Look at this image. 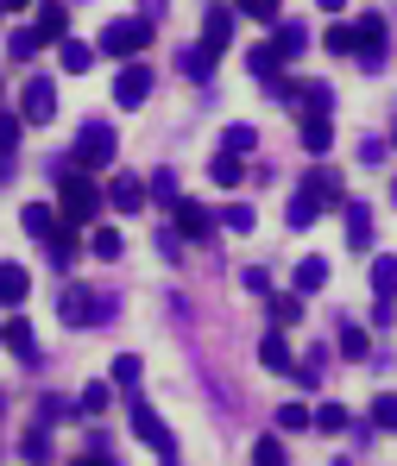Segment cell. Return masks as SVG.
Returning <instances> with one entry per match:
<instances>
[{
  "label": "cell",
  "instance_id": "41",
  "mask_svg": "<svg viewBox=\"0 0 397 466\" xmlns=\"http://www.w3.org/2000/svg\"><path fill=\"white\" fill-rule=\"evenodd\" d=\"M183 70H189L196 82H209V76H215V57H209L202 45H189V51H183Z\"/></svg>",
  "mask_w": 397,
  "mask_h": 466
},
{
  "label": "cell",
  "instance_id": "11",
  "mask_svg": "<svg viewBox=\"0 0 397 466\" xmlns=\"http://www.w3.org/2000/svg\"><path fill=\"white\" fill-rule=\"evenodd\" d=\"M146 202H152V196H146V177H114V183H107V208H114V215H139Z\"/></svg>",
  "mask_w": 397,
  "mask_h": 466
},
{
  "label": "cell",
  "instance_id": "27",
  "mask_svg": "<svg viewBox=\"0 0 397 466\" xmlns=\"http://www.w3.org/2000/svg\"><path fill=\"white\" fill-rule=\"evenodd\" d=\"M107 403H114V385H107V379L82 385V397H76V410H82V416H107Z\"/></svg>",
  "mask_w": 397,
  "mask_h": 466
},
{
  "label": "cell",
  "instance_id": "59",
  "mask_svg": "<svg viewBox=\"0 0 397 466\" xmlns=\"http://www.w3.org/2000/svg\"><path fill=\"white\" fill-rule=\"evenodd\" d=\"M0 410H6V397H0Z\"/></svg>",
  "mask_w": 397,
  "mask_h": 466
},
{
  "label": "cell",
  "instance_id": "42",
  "mask_svg": "<svg viewBox=\"0 0 397 466\" xmlns=\"http://www.w3.org/2000/svg\"><path fill=\"white\" fill-rule=\"evenodd\" d=\"M19 454H25V461H32V466H45V461H51V429H32Z\"/></svg>",
  "mask_w": 397,
  "mask_h": 466
},
{
  "label": "cell",
  "instance_id": "31",
  "mask_svg": "<svg viewBox=\"0 0 397 466\" xmlns=\"http://www.w3.org/2000/svg\"><path fill=\"white\" fill-rule=\"evenodd\" d=\"M57 64H64V70H88V64H95V45H76V38H64V45H57Z\"/></svg>",
  "mask_w": 397,
  "mask_h": 466
},
{
  "label": "cell",
  "instance_id": "23",
  "mask_svg": "<svg viewBox=\"0 0 397 466\" xmlns=\"http://www.w3.org/2000/svg\"><path fill=\"white\" fill-rule=\"evenodd\" d=\"M334 347H341V353H347V360H366V353H372V340H366V328H360V321H353V315H347V321H341V334H334Z\"/></svg>",
  "mask_w": 397,
  "mask_h": 466
},
{
  "label": "cell",
  "instance_id": "4",
  "mask_svg": "<svg viewBox=\"0 0 397 466\" xmlns=\"http://www.w3.org/2000/svg\"><path fill=\"white\" fill-rule=\"evenodd\" d=\"M133 435H139V441H146L158 461H177V435L164 429V416L146 403V397H139V390H133Z\"/></svg>",
  "mask_w": 397,
  "mask_h": 466
},
{
  "label": "cell",
  "instance_id": "24",
  "mask_svg": "<svg viewBox=\"0 0 397 466\" xmlns=\"http://www.w3.org/2000/svg\"><path fill=\"white\" fill-rule=\"evenodd\" d=\"M246 70H252V76H259V82H265V88H271L284 64H278V51H271V45H252V51H246Z\"/></svg>",
  "mask_w": 397,
  "mask_h": 466
},
{
  "label": "cell",
  "instance_id": "37",
  "mask_svg": "<svg viewBox=\"0 0 397 466\" xmlns=\"http://www.w3.org/2000/svg\"><path fill=\"white\" fill-rule=\"evenodd\" d=\"M297 107H310V114H328V107H334V88H328V82H303V101H297Z\"/></svg>",
  "mask_w": 397,
  "mask_h": 466
},
{
  "label": "cell",
  "instance_id": "7",
  "mask_svg": "<svg viewBox=\"0 0 397 466\" xmlns=\"http://www.w3.org/2000/svg\"><path fill=\"white\" fill-rule=\"evenodd\" d=\"M32 32H38V45H64L70 38V0H38L32 6Z\"/></svg>",
  "mask_w": 397,
  "mask_h": 466
},
{
  "label": "cell",
  "instance_id": "19",
  "mask_svg": "<svg viewBox=\"0 0 397 466\" xmlns=\"http://www.w3.org/2000/svg\"><path fill=\"white\" fill-rule=\"evenodd\" d=\"M19 221H25V233H32L38 246H45L51 233L64 228V215H57V208H45V202H25V215H19Z\"/></svg>",
  "mask_w": 397,
  "mask_h": 466
},
{
  "label": "cell",
  "instance_id": "56",
  "mask_svg": "<svg viewBox=\"0 0 397 466\" xmlns=\"http://www.w3.org/2000/svg\"><path fill=\"white\" fill-rule=\"evenodd\" d=\"M392 202H397V177H392Z\"/></svg>",
  "mask_w": 397,
  "mask_h": 466
},
{
  "label": "cell",
  "instance_id": "63",
  "mask_svg": "<svg viewBox=\"0 0 397 466\" xmlns=\"http://www.w3.org/2000/svg\"><path fill=\"white\" fill-rule=\"evenodd\" d=\"M0 177H6V170H0Z\"/></svg>",
  "mask_w": 397,
  "mask_h": 466
},
{
  "label": "cell",
  "instance_id": "45",
  "mask_svg": "<svg viewBox=\"0 0 397 466\" xmlns=\"http://www.w3.org/2000/svg\"><path fill=\"white\" fill-rule=\"evenodd\" d=\"M239 290H246V297H271V271L246 265V271H239Z\"/></svg>",
  "mask_w": 397,
  "mask_h": 466
},
{
  "label": "cell",
  "instance_id": "1",
  "mask_svg": "<svg viewBox=\"0 0 397 466\" xmlns=\"http://www.w3.org/2000/svg\"><path fill=\"white\" fill-rule=\"evenodd\" d=\"M57 215H64V228H82V221L101 215V183H95L88 170H70V177L57 183Z\"/></svg>",
  "mask_w": 397,
  "mask_h": 466
},
{
  "label": "cell",
  "instance_id": "16",
  "mask_svg": "<svg viewBox=\"0 0 397 466\" xmlns=\"http://www.w3.org/2000/svg\"><path fill=\"white\" fill-rule=\"evenodd\" d=\"M32 297V271L25 265H0V309H19Z\"/></svg>",
  "mask_w": 397,
  "mask_h": 466
},
{
  "label": "cell",
  "instance_id": "49",
  "mask_svg": "<svg viewBox=\"0 0 397 466\" xmlns=\"http://www.w3.org/2000/svg\"><path fill=\"white\" fill-rule=\"evenodd\" d=\"M372 321L392 328V321H397V297H379V303H372Z\"/></svg>",
  "mask_w": 397,
  "mask_h": 466
},
{
  "label": "cell",
  "instance_id": "54",
  "mask_svg": "<svg viewBox=\"0 0 397 466\" xmlns=\"http://www.w3.org/2000/svg\"><path fill=\"white\" fill-rule=\"evenodd\" d=\"M0 6H6V13H25V6H38V0H0Z\"/></svg>",
  "mask_w": 397,
  "mask_h": 466
},
{
  "label": "cell",
  "instance_id": "64",
  "mask_svg": "<svg viewBox=\"0 0 397 466\" xmlns=\"http://www.w3.org/2000/svg\"><path fill=\"white\" fill-rule=\"evenodd\" d=\"M164 466H170V461H164Z\"/></svg>",
  "mask_w": 397,
  "mask_h": 466
},
{
  "label": "cell",
  "instance_id": "26",
  "mask_svg": "<svg viewBox=\"0 0 397 466\" xmlns=\"http://www.w3.org/2000/svg\"><path fill=\"white\" fill-rule=\"evenodd\" d=\"M146 196H152V202H164V208H177V202H183L177 170H152V177H146Z\"/></svg>",
  "mask_w": 397,
  "mask_h": 466
},
{
  "label": "cell",
  "instance_id": "13",
  "mask_svg": "<svg viewBox=\"0 0 397 466\" xmlns=\"http://www.w3.org/2000/svg\"><path fill=\"white\" fill-rule=\"evenodd\" d=\"M57 315H64L70 328H95V290H82V284H70V290L57 297Z\"/></svg>",
  "mask_w": 397,
  "mask_h": 466
},
{
  "label": "cell",
  "instance_id": "6",
  "mask_svg": "<svg viewBox=\"0 0 397 466\" xmlns=\"http://www.w3.org/2000/svg\"><path fill=\"white\" fill-rule=\"evenodd\" d=\"M19 120H25V127H51V120H57V88H51V76L25 82V95H19Z\"/></svg>",
  "mask_w": 397,
  "mask_h": 466
},
{
  "label": "cell",
  "instance_id": "62",
  "mask_svg": "<svg viewBox=\"0 0 397 466\" xmlns=\"http://www.w3.org/2000/svg\"><path fill=\"white\" fill-rule=\"evenodd\" d=\"M0 328H6V321H0Z\"/></svg>",
  "mask_w": 397,
  "mask_h": 466
},
{
  "label": "cell",
  "instance_id": "21",
  "mask_svg": "<svg viewBox=\"0 0 397 466\" xmlns=\"http://www.w3.org/2000/svg\"><path fill=\"white\" fill-rule=\"evenodd\" d=\"M0 340H6V347H13V353H19L25 366H38V340H32V321H19V315H13V321L0 328Z\"/></svg>",
  "mask_w": 397,
  "mask_h": 466
},
{
  "label": "cell",
  "instance_id": "28",
  "mask_svg": "<svg viewBox=\"0 0 397 466\" xmlns=\"http://www.w3.org/2000/svg\"><path fill=\"white\" fill-rule=\"evenodd\" d=\"M107 372H114V379H107L114 390H139V372H146V366H139V353H120Z\"/></svg>",
  "mask_w": 397,
  "mask_h": 466
},
{
  "label": "cell",
  "instance_id": "53",
  "mask_svg": "<svg viewBox=\"0 0 397 466\" xmlns=\"http://www.w3.org/2000/svg\"><path fill=\"white\" fill-rule=\"evenodd\" d=\"M164 6H170V0H146V13H139V19H158Z\"/></svg>",
  "mask_w": 397,
  "mask_h": 466
},
{
  "label": "cell",
  "instance_id": "32",
  "mask_svg": "<svg viewBox=\"0 0 397 466\" xmlns=\"http://www.w3.org/2000/svg\"><path fill=\"white\" fill-rule=\"evenodd\" d=\"M372 290H379V297H397V258L392 252L372 258Z\"/></svg>",
  "mask_w": 397,
  "mask_h": 466
},
{
  "label": "cell",
  "instance_id": "12",
  "mask_svg": "<svg viewBox=\"0 0 397 466\" xmlns=\"http://www.w3.org/2000/svg\"><path fill=\"white\" fill-rule=\"evenodd\" d=\"M271 51H278V64L303 57V51H310V25H303V19H278V32H271Z\"/></svg>",
  "mask_w": 397,
  "mask_h": 466
},
{
  "label": "cell",
  "instance_id": "52",
  "mask_svg": "<svg viewBox=\"0 0 397 466\" xmlns=\"http://www.w3.org/2000/svg\"><path fill=\"white\" fill-rule=\"evenodd\" d=\"M76 466H120V461H114V454H107V448H101V454H82Z\"/></svg>",
  "mask_w": 397,
  "mask_h": 466
},
{
  "label": "cell",
  "instance_id": "60",
  "mask_svg": "<svg viewBox=\"0 0 397 466\" xmlns=\"http://www.w3.org/2000/svg\"><path fill=\"white\" fill-rule=\"evenodd\" d=\"M0 19H6V6H0Z\"/></svg>",
  "mask_w": 397,
  "mask_h": 466
},
{
  "label": "cell",
  "instance_id": "3",
  "mask_svg": "<svg viewBox=\"0 0 397 466\" xmlns=\"http://www.w3.org/2000/svg\"><path fill=\"white\" fill-rule=\"evenodd\" d=\"M114 152H120V133H114L107 120H88V127L76 133V152H70V157H76L82 170H107Z\"/></svg>",
  "mask_w": 397,
  "mask_h": 466
},
{
  "label": "cell",
  "instance_id": "36",
  "mask_svg": "<svg viewBox=\"0 0 397 466\" xmlns=\"http://www.w3.org/2000/svg\"><path fill=\"white\" fill-rule=\"evenodd\" d=\"M252 146H259V133H252L246 120H234V127H228V139H221V152H234V157H246Z\"/></svg>",
  "mask_w": 397,
  "mask_h": 466
},
{
  "label": "cell",
  "instance_id": "34",
  "mask_svg": "<svg viewBox=\"0 0 397 466\" xmlns=\"http://www.w3.org/2000/svg\"><path fill=\"white\" fill-rule=\"evenodd\" d=\"M88 252H95V258H120V252H127V239H120L114 228H95V233H88Z\"/></svg>",
  "mask_w": 397,
  "mask_h": 466
},
{
  "label": "cell",
  "instance_id": "50",
  "mask_svg": "<svg viewBox=\"0 0 397 466\" xmlns=\"http://www.w3.org/2000/svg\"><path fill=\"white\" fill-rule=\"evenodd\" d=\"M360 157L366 164H385V139H360Z\"/></svg>",
  "mask_w": 397,
  "mask_h": 466
},
{
  "label": "cell",
  "instance_id": "48",
  "mask_svg": "<svg viewBox=\"0 0 397 466\" xmlns=\"http://www.w3.org/2000/svg\"><path fill=\"white\" fill-rule=\"evenodd\" d=\"M19 127H25V120L0 114V157H13V152H19Z\"/></svg>",
  "mask_w": 397,
  "mask_h": 466
},
{
  "label": "cell",
  "instance_id": "30",
  "mask_svg": "<svg viewBox=\"0 0 397 466\" xmlns=\"http://www.w3.org/2000/svg\"><path fill=\"white\" fill-rule=\"evenodd\" d=\"M70 416H82L70 397H38V429H51V422H70Z\"/></svg>",
  "mask_w": 397,
  "mask_h": 466
},
{
  "label": "cell",
  "instance_id": "40",
  "mask_svg": "<svg viewBox=\"0 0 397 466\" xmlns=\"http://www.w3.org/2000/svg\"><path fill=\"white\" fill-rule=\"evenodd\" d=\"M310 422H316V416H310L303 403H284V410H278V429H284V435H303Z\"/></svg>",
  "mask_w": 397,
  "mask_h": 466
},
{
  "label": "cell",
  "instance_id": "22",
  "mask_svg": "<svg viewBox=\"0 0 397 466\" xmlns=\"http://www.w3.org/2000/svg\"><path fill=\"white\" fill-rule=\"evenodd\" d=\"M209 177H215L221 189H239V183H246V157H234V152H215V157H209Z\"/></svg>",
  "mask_w": 397,
  "mask_h": 466
},
{
  "label": "cell",
  "instance_id": "55",
  "mask_svg": "<svg viewBox=\"0 0 397 466\" xmlns=\"http://www.w3.org/2000/svg\"><path fill=\"white\" fill-rule=\"evenodd\" d=\"M316 6H321V13H341V6H347V0H316Z\"/></svg>",
  "mask_w": 397,
  "mask_h": 466
},
{
  "label": "cell",
  "instance_id": "5",
  "mask_svg": "<svg viewBox=\"0 0 397 466\" xmlns=\"http://www.w3.org/2000/svg\"><path fill=\"white\" fill-rule=\"evenodd\" d=\"M385 45H392V32H385L379 13L353 19V57H360V70H385Z\"/></svg>",
  "mask_w": 397,
  "mask_h": 466
},
{
  "label": "cell",
  "instance_id": "39",
  "mask_svg": "<svg viewBox=\"0 0 397 466\" xmlns=\"http://www.w3.org/2000/svg\"><path fill=\"white\" fill-rule=\"evenodd\" d=\"M372 429H397V390H379L372 397Z\"/></svg>",
  "mask_w": 397,
  "mask_h": 466
},
{
  "label": "cell",
  "instance_id": "35",
  "mask_svg": "<svg viewBox=\"0 0 397 466\" xmlns=\"http://www.w3.org/2000/svg\"><path fill=\"white\" fill-rule=\"evenodd\" d=\"M310 429H321V435H341V429H353V416H347L341 403H321V410H316V422H310Z\"/></svg>",
  "mask_w": 397,
  "mask_h": 466
},
{
  "label": "cell",
  "instance_id": "47",
  "mask_svg": "<svg viewBox=\"0 0 397 466\" xmlns=\"http://www.w3.org/2000/svg\"><path fill=\"white\" fill-rule=\"evenodd\" d=\"M316 215H321L316 202H303V196H290V228H297V233H303V228H316Z\"/></svg>",
  "mask_w": 397,
  "mask_h": 466
},
{
  "label": "cell",
  "instance_id": "2",
  "mask_svg": "<svg viewBox=\"0 0 397 466\" xmlns=\"http://www.w3.org/2000/svg\"><path fill=\"white\" fill-rule=\"evenodd\" d=\"M146 45H152V19H107L101 38H95V57H127V64H139Z\"/></svg>",
  "mask_w": 397,
  "mask_h": 466
},
{
  "label": "cell",
  "instance_id": "8",
  "mask_svg": "<svg viewBox=\"0 0 397 466\" xmlns=\"http://www.w3.org/2000/svg\"><path fill=\"white\" fill-rule=\"evenodd\" d=\"M152 101V64H127L114 76V107H146Z\"/></svg>",
  "mask_w": 397,
  "mask_h": 466
},
{
  "label": "cell",
  "instance_id": "25",
  "mask_svg": "<svg viewBox=\"0 0 397 466\" xmlns=\"http://www.w3.org/2000/svg\"><path fill=\"white\" fill-rule=\"evenodd\" d=\"M45 252H51L57 271H70V265H76V228H57L51 239H45Z\"/></svg>",
  "mask_w": 397,
  "mask_h": 466
},
{
  "label": "cell",
  "instance_id": "29",
  "mask_svg": "<svg viewBox=\"0 0 397 466\" xmlns=\"http://www.w3.org/2000/svg\"><path fill=\"white\" fill-rule=\"evenodd\" d=\"M38 51H45V45H38V32H32V25H19V32L6 38V57H13V64H32Z\"/></svg>",
  "mask_w": 397,
  "mask_h": 466
},
{
  "label": "cell",
  "instance_id": "15",
  "mask_svg": "<svg viewBox=\"0 0 397 466\" xmlns=\"http://www.w3.org/2000/svg\"><path fill=\"white\" fill-rule=\"evenodd\" d=\"M259 366H265V372H284V379H290V366H297V360H290V340H284V328H271V334L259 340Z\"/></svg>",
  "mask_w": 397,
  "mask_h": 466
},
{
  "label": "cell",
  "instance_id": "57",
  "mask_svg": "<svg viewBox=\"0 0 397 466\" xmlns=\"http://www.w3.org/2000/svg\"><path fill=\"white\" fill-rule=\"evenodd\" d=\"M0 95H6V76H0Z\"/></svg>",
  "mask_w": 397,
  "mask_h": 466
},
{
  "label": "cell",
  "instance_id": "17",
  "mask_svg": "<svg viewBox=\"0 0 397 466\" xmlns=\"http://www.w3.org/2000/svg\"><path fill=\"white\" fill-rule=\"evenodd\" d=\"M297 133H303V152H310V157H321L328 146H334V127H328V114H303V120H297Z\"/></svg>",
  "mask_w": 397,
  "mask_h": 466
},
{
  "label": "cell",
  "instance_id": "61",
  "mask_svg": "<svg viewBox=\"0 0 397 466\" xmlns=\"http://www.w3.org/2000/svg\"><path fill=\"white\" fill-rule=\"evenodd\" d=\"M392 146H397V133H392Z\"/></svg>",
  "mask_w": 397,
  "mask_h": 466
},
{
  "label": "cell",
  "instance_id": "38",
  "mask_svg": "<svg viewBox=\"0 0 397 466\" xmlns=\"http://www.w3.org/2000/svg\"><path fill=\"white\" fill-rule=\"evenodd\" d=\"M252 466H284V441L278 435H259L252 441Z\"/></svg>",
  "mask_w": 397,
  "mask_h": 466
},
{
  "label": "cell",
  "instance_id": "9",
  "mask_svg": "<svg viewBox=\"0 0 397 466\" xmlns=\"http://www.w3.org/2000/svg\"><path fill=\"white\" fill-rule=\"evenodd\" d=\"M170 233H177V239H196V246H202V239L215 233V215H209L202 202H189V196H183V202L170 208Z\"/></svg>",
  "mask_w": 397,
  "mask_h": 466
},
{
  "label": "cell",
  "instance_id": "58",
  "mask_svg": "<svg viewBox=\"0 0 397 466\" xmlns=\"http://www.w3.org/2000/svg\"><path fill=\"white\" fill-rule=\"evenodd\" d=\"M334 466H353V461H334Z\"/></svg>",
  "mask_w": 397,
  "mask_h": 466
},
{
  "label": "cell",
  "instance_id": "10",
  "mask_svg": "<svg viewBox=\"0 0 397 466\" xmlns=\"http://www.w3.org/2000/svg\"><path fill=\"white\" fill-rule=\"evenodd\" d=\"M228 38H234V6H209V13H202V51L221 57Z\"/></svg>",
  "mask_w": 397,
  "mask_h": 466
},
{
  "label": "cell",
  "instance_id": "46",
  "mask_svg": "<svg viewBox=\"0 0 397 466\" xmlns=\"http://www.w3.org/2000/svg\"><path fill=\"white\" fill-rule=\"evenodd\" d=\"M246 19H259V25H278V0H234Z\"/></svg>",
  "mask_w": 397,
  "mask_h": 466
},
{
  "label": "cell",
  "instance_id": "44",
  "mask_svg": "<svg viewBox=\"0 0 397 466\" xmlns=\"http://www.w3.org/2000/svg\"><path fill=\"white\" fill-rule=\"evenodd\" d=\"M321 45H328L334 57H353V25H347V19H341V25H328V38H321Z\"/></svg>",
  "mask_w": 397,
  "mask_h": 466
},
{
  "label": "cell",
  "instance_id": "33",
  "mask_svg": "<svg viewBox=\"0 0 397 466\" xmlns=\"http://www.w3.org/2000/svg\"><path fill=\"white\" fill-rule=\"evenodd\" d=\"M221 228H228V233H252V228H259L252 202H228V208H221Z\"/></svg>",
  "mask_w": 397,
  "mask_h": 466
},
{
  "label": "cell",
  "instance_id": "43",
  "mask_svg": "<svg viewBox=\"0 0 397 466\" xmlns=\"http://www.w3.org/2000/svg\"><path fill=\"white\" fill-rule=\"evenodd\" d=\"M271 321H278V328L303 321V297H271Z\"/></svg>",
  "mask_w": 397,
  "mask_h": 466
},
{
  "label": "cell",
  "instance_id": "51",
  "mask_svg": "<svg viewBox=\"0 0 397 466\" xmlns=\"http://www.w3.org/2000/svg\"><path fill=\"white\" fill-rule=\"evenodd\" d=\"M120 315V297H95V321H114Z\"/></svg>",
  "mask_w": 397,
  "mask_h": 466
},
{
  "label": "cell",
  "instance_id": "18",
  "mask_svg": "<svg viewBox=\"0 0 397 466\" xmlns=\"http://www.w3.org/2000/svg\"><path fill=\"white\" fill-rule=\"evenodd\" d=\"M347 246L353 252H372V208L366 202H347Z\"/></svg>",
  "mask_w": 397,
  "mask_h": 466
},
{
  "label": "cell",
  "instance_id": "20",
  "mask_svg": "<svg viewBox=\"0 0 397 466\" xmlns=\"http://www.w3.org/2000/svg\"><path fill=\"white\" fill-rule=\"evenodd\" d=\"M290 284H297V297H316L321 284H328V258H321V252H310V258L290 271Z\"/></svg>",
  "mask_w": 397,
  "mask_h": 466
},
{
  "label": "cell",
  "instance_id": "14",
  "mask_svg": "<svg viewBox=\"0 0 397 466\" xmlns=\"http://www.w3.org/2000/svg\"><path fill=\"white\" fill-rule=\"evenodd\" d=\"M297 196H303V202H316V208H341V177H334V170H310Z\"/></svg>",
  "mask_w": 397,
  "mask_h": 466
}]
</instances>
